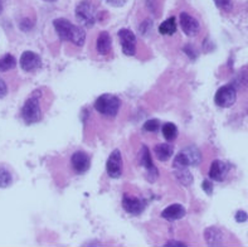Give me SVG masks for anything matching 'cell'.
Instances as JSON below:
<instances>
[{
	"label": "cell",
	"instance_id": "6da1fadb",
	"mask_svg": "<svg viewBox=\"0 0 248 247\" xmlns=\"http://www.w3.org/2000/svg\"><path fill=\"white\" fill-rule=\"evenodd\" d=\"M53 25L61 41L72 42L77 47H82L85 44V31L77 27V25L72 24L69 20L64 18H57L53 20Z\"/></svg>",
	"mask_w": 248,
	"mask_h": 247
},
{
	"label": "cell",
	"instance_id": "7a4b0ae2",
	"mask_svg": "<svg viewBox=\"0 0 248 247\" xmlns=\"http://www.w3.org/2000/svg\"><path fill=\"white\" fill-rule=\"evenodd\" d=\"M120 107H121V101L115 95H101L97 100L94 101L96 111H98L101 115L107 116V117H115L119 114Z\"/></svg>",
	"mask_w": 248,
	"mask_h": 247
},
{
	"label": "cell",
	"instance_id": "3957f363",
	"mask_svg": "<svg viewBox=\"0 0 248 247\" xmlns=\"http://www.w3.org/2000/svg\"><path fill=\"white\" fill-rule=\"evenodd\" d=\"M22 117L25 124H28V125L41 121L42 109L41 103H39V96H37V92L31 95L23 105Z\"/></svg>",
	"mask_w": 248,
	"mask_h": 247
},
{
	"label": "cell",
	"instance_id": "277c9868",
	"mask_svg": "<svg viewBox=\"0 0 248 247\" xmlns=\"http://www.w3.org/2000/svg\"><path fill=\"white\" fill-rule=\"evenodd\" d=\"M76 18L87 28H91L97 22V10L94 8L93 4L88 0H83L76 8Z\"/></svg>",
	"mask_w": 248,
	"mask_h": 247
},
{
	"label": "cell",
	"instance_id": "5b68a950",
	"mask_svg": "<svg viewBox=\"0 0 248 247\" xmlns=\"http://www.w3.org/2000/svg\"><path fill=\"white\" fill-rule=\"evenodd\" d=\"M202 153L198 148L188 147L184 148L174 159L175 168H186V166H194L201 164Z\"/></svg>",
	"mask_w": 248,
	"mask_h": 247
},
{
	"label": "cell",
	"instance_id": "8992f818",
	"mask_svg": "<svg viewBox=\"0 0 248 247\" xmlns=\"http://www.w3.org/2000/svg\"><path fill=\"white\" fill-rule=\"evenodd\" d=\"M237 101V91L232 84H224L216 92L214 96V102L219 107H231L233 106Z\"/></svg>",
	"mask_w": 248,
	"mask_h": 247
},
{
	"label": "cell",
	"instance_id": "52a82bcc",
	"mask_svg": "<svg viewBox=\"0 0 248 247\" xmlns=\"http://www.w3.org/2000/svg\"><path fill=\"white\" fill-rule=\"evenodd\" d=\"M120 43H121V48L123 52L126 56H135L136 53V35L134 34V32L130 31L127 28L120 29L119 32Z\"/></svg>",
	"mask_w": 248,
	"mask_h": 247
},
{
	"label": "cell",
	"instance_id": "ba28073f",
	"mask_svg": "<svg viewBox=\"0 0 248 247\" xmlns=\"http://www.w3.org/2000/svg\"><path fill=\"white\" fill-rule=\"evenodd\" d=\"M179 23L183 32L186 35H189V37H194V35H197L201 32V23L197 20V18H194V16L188 14V13H180Z\"/></svg>",
	"mask_w": 248,
	"mask_h": 247
},
{
	"label": "cell",
	"instance_id": "9c48e42d",
	"mask_svg": "<svg viewBox=\"0 0 248 247\" xmlns=\"http://www.w3.org/2000/svg\"><path fill=\"white\" fill-rule=\"evenodd\" d=\"M106 170L111 178H119L123 173V157L119 149L113 150L107 159Z\"/></svg>",
	"mask_w": 248,
	"mask_h": 247
},
{
	"label": "cell",
	"instance_id": "30bf717a",
	"mask_svg": "<svg viewBox=\"0 0 248 247\" xmlns=\"http://www.w3.org/2000/svg\"><path fill=\"white\" fill-rule=\"evenodd\" d=\"M42 60L41 57L31 50H25L20 56V67L25 72H33L35 69L41 67Z\"/></svg>",
	"mask_w": 248,
	"mask_h": 247
},
{
	"label": "cell",
	"instance_id": "8fae6325",
	"mask_svg": "<svg viewBox=\"0 0 248 247\" xmlns=\"http://www.w3.org/2000/svg\"><path fill=\"white\" fill-rule=\"evenodd\" d=\"M71 164L77 174H83L90 169V164H91V159L88 157V154L85 151L78 150L73 153L72 158H71Z\"/></svg>",
	"mask_w": 248,
	"mask_h": 247
},
{
	"label": "cell",
	"instance_id": "7c38bea8",
	"mask_svg": "<svg viewBox=\"0 0 248 247\" xmlns=\"http://www.w3.org/2000/svg\"><path fill=\"white\" fill-rule=\"evenodd\" d=\"M230 168L222 160H214L209 169V178L216 181H223L227 178Z\"/></svg>",
	"mask_w": 248,
	"mask_h": 247
},
{
	"label": "cell",
	"instance_id": "4fadbf2b",
	"mask_svg": "<svg viewBox=\"0 0 248 247\" xmlns=\"http://www.w3.org/2000/svg\"><path fill=\"white\" fill-rule=\"evenodd\" d=\"M124 210L131 214H140L145 208V202L140 198L131 197V196H125L123 199Z\"/></svg>",
	"mask_w": 248,
	"mask_h": 247
},
{
	"label": "cell",
	"instance_id": "5bb4252c",
	"mask_svg": "<svg viewBox=\"0 0 248 247\" xmlns=\"http://www.w3.org/2000/svg\"><path fill=\"white\" fill-rule=\"evenodd\" d=\"M186 208L182 206V204H170V206H168L165 210L161 212V217L165 219H168V221H178V219H182L183 217L186 216Z\"/></svg>",
	"mask_w": 248,
	"mask_h": 247
},
{
	"label": "cell",
	"instance_id": "9a60e30c",
	"mask_svg": "<svg viewBox=\"0 0 248 247\" xmlns=\"http://www.w3.org/2000/svg\"><path fill=\"white\" fill-rule=\"evenodd\" d=\"M204 238L209 246H220L224 244V233L217 227H208L204 231Z\"/></svg>",
	"mask_w": 248,
	"mask_h": 247
},
{
	"label": "cell",
	"instance_id": "2e32d148",
	"mask_svg": "<svg viewBox=\"0 0 248 247\" xmlns=\"http://www.w3.org/2000/svg\"><path fill=\"white\" fill-rule=\"evenodd\" d=\"M141 164L146 170L149 172V175H150L151 181H154L155 178H156L159 173H157L156 168H155L154 163H153V159H151V155H150V151L146 147L142 148V151H141Z\"/></svg>",
	"mask_w": 248,
	"mask_h": 247
},
{
	"label": "cell",
	"instance_id": "e0dca14e",
	"mask_svg": "<svg viewBox=\"0 0 248 247\" xmlns=\"http://www.w3.org/2000/svg\"><path fill=\"white\" fill-rule=\"evenodd\" d=\"M96 48H97L98 53L102 56H107L110 53L111 48H112V42H111V37L107 32H101L97 42H96Z\"/></svg>",
	"mask_w": 248,
	"mask_h": 247
},
{
	"label": "cell",
	"instance_id": "ac0fdd59",
	"mask_svg": "<svg viewBox=\"0 0 248 247\" xmlns=\"http://www.w3.org/2000/svg\"><path fill=\"white\" fill-rule=\"evenodd\" d=\"M174 148L173 145L167 144V143H164V144H159L155 147V155L160 162H167L168 159H170V157L173 155Z\"/></svg>",
	"mask_w": 248,
	"mask_h": 247
},
{
	"label": "cell",
	"instance_id": "d6986e66",
	"mask_svg": "<svg viewBox=\"0 0 248 247\" xmlns=\"http://www.w3.org/2000/svg\"><path fill=\"white\" fill-rule=\"evenodd\" d=\"M176 28H178V25H176L175 16H170L169 19L161 23L159 27V32L163 35H173L176 32Z\"/></svg>",
	"mask_w": 248,
	"mask_h": 247
},
{
	"label": "cell",
	"instance_id": "ffe728a7",
	"mask_svg": "<svg viewBox=\"0 0 248 247\" xmlns=\"http://www.w3.org/2000/svg\"><path fill=\"white\" fill-rule=\"evenodd\" d=\"M16 60L13 54L6 53L3 57H0V72H8L10 69L16 68Z\"/></svg>",
	"mask_w": 248,
	"mask_h": 247
},
{
	"label": "cell",
	"instance_id": "44dd1931",
	"mask_svg": "<svg viewBox=\"0 0 248 247\" xmlns=\"http://www.w3.org/2000/svg\"><path fill=\"white\" fill-rule=\"evenodd\" d=\"M175 177L178 178V181L184 185H189L192 184L193 181V177L190 174L189 170H186V168H178V170L175 172Z\"/></svg>",
	"mask_w": 248,
	"mask_h": 247
},
{
	"label": "cell",
	"instance_id": "7402d4cb",
	"mask_svg": "<svg viewBox=\"0 0 248 247\" xmlns=\"http://www.w3.org/2000/svg\"><path fill=\"white\" fill-rule=\"evenodd\" d=\"M163 135L168 141L174 140L176 138V135H178V129H176L173 122H168L163 126Z\"/></svg>",
	"mask_w": 248,
	"mask_h": 247
},
{
	"label": "cell",
	"instance_id": "603a6c76",
	"mask_svg": "<svg viewBox=\"0 0 248 247\" xmlns=\"http://www.w3.org/2000/svg\"><path fill=\"white\" fill-rule=\"evenodd\" d=\"M13 183V177L6 168L0 166V188H8Z\"/></svg>",
	"mask_w": 248,
	"mask_h": 247
},
{
	"label": "cell",
	"instance_id": "cb8c5ba5",
	"mask_svg": "<svg viewBox=\"0 0 248 247\" xmlns=\"http://www.w3.org/2000/svg\"><path fill=\"white\" fill-rule=\"evenodd\" d=\"M159 126H160V121H159V120L150 119L145 122L144 126H142V129H144L145 132H156L157 129H159Z\"/></svg>",
	"mask_w": 248,
	"mask_h": 247
},
{
	"label": "cell",
	"instance_id": "d4e9b609",
	"mask_svg": "<svg viewBox=\"0 0 248 247\" xmlns=\"http://www.w3.org/2000/svg\"><path fill=\"white\" fill-rule=\"evenodd\" d=\"M214 3L219 9L224 10V12H231L233 8L232 0H214Z\"/></svg>",
	"mask_w": 248,
	"mask_h": 247
},
{
	"label": "cell",
	"instance_id": "484cf974",
	"mask_svg": "<svg viewBox=\"0 0 248 247\" xmlns=\"http://www.w3.org/2000/svg\"><path fill=\"white\" fill-rule=\"evenodd\" d=\"M237 81L245 87H248V67H245L239 71L238 76H237Z\"/></svg>",
	"mask_w": 248,
	"mask_h": 247
},
{
	"label": "cell",
	"instance_id": "4316f807",
	"mask_svg": "<svg viewBox=\"0 0 248 247\" xmlns=\"http://www.w3.org/2000/svg\"><path fill=\"white\" fill-rule=\"evenodd\" d=\"M202 188H203L205 193L209 194V196H211L212 192H213V184H212V181H209V179H205V181L202 183Z\"/></svg>",
	"mask_w": 248,
	"mask_h": 247
},
{
	"label": "cell",
	"instance_id": "83f0119b",
	"mask_svg": "<svg viewBox=\"0 0 248 247\" xmlns=\"http://www.w3.org/2000/svg\"><path fill=\"white\" fill-rule=\"evenodd\" d=\"M234 218H236V221L238 223H243L248 219V214L245 211H238V212L236 213V217H234Z\"/></svg>",
	"mask_w": 248,
	"mask_h": 247
},
{
	"label": "cell",
	"instance_id": "f1b7e54d",
	"mask_svg": "<svg viewBox=\"0 0 248 247\" xmlns=\"http://www.w3.org/2000/svg\"><path fill=\"white\" fill-rule=\"evenodd\" d=\"M6 94H8V86H6L5 81L0 79V99L5 97Z\"/></svg>",
	"mask_w": 248,
	"mask_h": 247
},
{
	"label": "cell",
	"instance_id": "f546056e",
	"mask_svg": "<svg viewBox=\"0 0 248 247\" xmlns=\"http://www.w3.org/2000/svg\"><path fill=\"white\" fill-rule=\"evenodd\" d=\"M106 1L110 4V5L117 6V8H120V6H124L126 3H127V0H106Z\"/></svg>",
	"mask_w": 248,
	"mask_h": 247
},
{
	"label": "cell",
	"instance_id": "4dcf8cb0",
	"mask_svg": "<svg viewBox=\"0 0 248 247\" xmlns=\"http://www.w3.org/2000/svg\"><path fill=\"white\" fill-rule=\"evenodd\" d=\"M165 246H186V244H183V242H179V241H170V242H167Z\"/></svg>",
	"mask_w": 248,
	"mask_h": 247
},
{
	"label": "cell",
	"instance_id": "1f68e13d",
	"mask_svg": "<svg viewBox=\"0 0 248 247\" xmlns=\"http://www.w3.org/2000/svg\"><path fill=\"white\" fill-rule=\"evenodd\" d=\"M4 4H5V0H0V14H1L4 10Z\"/></svg>",
	"mask_w": 248,
	"mask_h": 247
},
{
	"label": "cell",
	"instance_id": "d6a6232c",
	"mask_svg": "<svg viewBox=\"0 0 248 247\" xmlns=\"http://www.w3.org/2000/svg\"><path fill=\"white\" fill-rule=\"evenodd\" d=\"M44 1H48V3H53V1H57V0H44Z\"/></svg>",
	"mask_w": 248,
	"mask_h": 247
}]
</instances>
